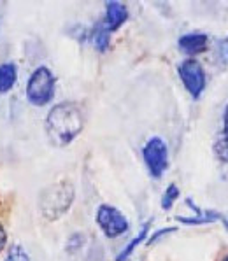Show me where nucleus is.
<instances>
[{"instance_id":"obj_1","label":"nucleus","mask_w":228,"mask_h":261,"mask_svg":"<svg viewBox=\"0 0 228 261\" xmlns=\"http://www.w3.org/2000/svg\"><path fill=\"white\" fill-rule=\"evenodd\" d=\"M85 128V116L78 103H57L46 116L47 137L57 147H65L78 137Z\"/></svg>"},{"instance_id":"obj_2","label":"nucleus","mask_w":228,"mask_h":261,"mask_svg":"<svg viewBox=\"0 0 228 261\" xmlns=\"http://www.w3.org/2000/svg\"><path fill=\"white\" fill-rule=\"evenodd\" d=\"M74 186L70 180H58V182L51 184L49 188L42 191L41 198H39V208L41 214L47 221H57L65 214L74 202Z\"/></svg>"},{"instance_id":"obj_3","label":"nucleus","mask_w":228,"mask_h":261,"mask_svg":"<svg viewBox=\"0 0 228 261\" xmlns=\"http://www.w3.org/2000/svg\"><path fill=\"white\" fill-rule=\"evenodd\" d=\"M55 84L57 79L53 72L47 67H37L27 83V100L35 107L47 106L55 96Z\"/></svg>"},{"instance_id":"obj_4","label":"nucleus","mask_w":228,"mask_h":261,"mask_svg":"<svg viewBox=\"0 0 228 261\" xmlns=\"http://www.w3.org/2000/svg\"><path fill=\"white\" fill-rule=\"evenodd\" d=\"M142 158L151 177L160 179L169 168V147L162 137H151L142 147Z\"/></svg>"},{"instance_id":"obj_5","label":"nucleus","mask_w":228,"mask_h":261,"mask_svg":"<svg viewBox=\"0 0 228 261\" xmlns=\"http://www.w3.org/2000/svg\"><path fill=\"white\" fill-rule=\"evenodd\" d=\"M97 224L107 239H118L129 231L130 224L126 216L113 205L102 203L97 211Z\"/></svg>"},{"instance_id":"obj_6","label":"nucleus","mask_w":228,"mask_h":261,"mask_svg":"<svg viewBox=\"0 0 228 261\" xmlns=\"http://www.w3.org/2000/svg\"><path fill=\"white\" fill-rule=\"evenodd\" d=\"M178 72L188 93L193 96L195 100L200 98V95L204 93V90H206V86H207L206 70H204L202 63L193 58H188L178 67Z\"/></svg>"},{"instance_id":"obj_7","label":"nucleus","mask_w":228,"mask_h":261,"mask_svg":"<svg viewBox=\"0 0 228 261\" xmlns=\"http://www.w3.org/2000/svg\"><path fill=\"white\" fill-rule=\"evenodd\" d=\"M126 19H129V9H126L125 4L118 2V0L106 2V18H104L102 25L109 34L118 30Z\"/></svg>"},{"instance_id":"obj_8","label":"nucleus","mask_w":228,"mask_h":261,"mask_svg":"<svg viewBox=\"0 0 228 261\" xmlns=\"http://www.w3.org/2000/svg\"><path fill=\"white\" fill-rule=\"evenodd\" d=\"M178 46L185 55H200L209 46V37L200 32H191V34H185L179 37Z\"/></svg>"},{"instance_id":"obj_9","label":"nucleus","mask_w":228,"mask_h":261,"mask_svg":"<svg viewBox=\"0 0 228 261\" xmlns=\"http://www.w3.org/2000/svg\"><path fill=\"white\" fill-rule=\"evenodd\" d=\"M186 203L193 208L195 216L193 218H183V216H178L179 223L183 224H209V223H216V221H223L225 219V216L221 214V212H216V211H204V208H200L197 203L193 202L191 198H186Z\"/></svg>"},{"instance_id":"obj_10","label":"nucleus","mask_w":228,"mask_h":261,"mask_svg":"<svg viewBox=\"0 0 228 261\" xmlns=\"http://www.w3.org/2000/svg\"><path fill=\"white\" fill-rule=\"evenodd\" d=\"M214 156L221 163H228V106L223 112V130L218 134L214 144H213Z\"/></svg>"},{"instance_id":"obj_11","label":"nucleus","mask_w":228,"mask_h":261,"mask_svg":"<svg viewBox=\"0 0 228 261\" xmlns=\"http://www.w3.org/2000/svg\"><path fill=\"white\" fill-rule=\"evenodd\" d=\"M18 79V69L13 62H7L0 65V93H7L14 86Z\"/></svg>"},{"instance_id":"obj_12","label":"nucleus","mask_w":228,"mask_h":261,"mask_svg":"<svg viewBox=\"0 0 228 261\" xmlns=\"http://www.w3.org/2000/svg\"><path fill=\"white\" fill-rule=\"evenodd\" d=\"M149 226H151V221H147V223L142 226V230L139 231V235L135 237V239H132L130 242L125 246V249H123V251L119 252L118 256H116V261H125V259H129V258H130L132 252H134L135 249H137V246H141L144 240H146L147 233H149Z\"/></svg>"},{"instance_id":"obj_13","label":"nucleus","mask_w":228,"mask_h":261,"mask_svg":"<svg viewBox=\"0 0 228 261\" xmlns=\"http://www.w3.org/2000/svg\"><path fill=\"white\" fill-rule=\"evenodd\" d=\"M91 42H93V46L97 47L100 53H106L107 47H109V42H111V34L104 28V25L100 23L93 28V32H91Z\"/></svg>"},{"instance_id":"obj_14","label":"nucleus","mask_w":228,"mask_h":261,"mask_svg":"<svg viewBox=\"0 0 228 261\" xmlns=\"http://www.w3.org/2000/svg\"><path fill=\"white\" fill-rule=\"evenodd\" d=\"M178 198H179V188L175 184H169L162 196V208L163 211H170V207L174 205V202Z\"/></svg>"},{"instance_id":"obj_15","label":"nucleus","mask_w":228,"mask_h":261,"mask_svg":"<svg viewBox=\"0 0 228 261\" xmlns=\"http://www.w3.org/2000/svg\"><path fill=\"white\" fill-rule=\"evenodd\" d=\"M2 261H30V258H29V254H27L25 249H23V246L14 244V246H11L7 249V254Z\"/></svg>"},{"instance_id":"obj_16","label":"nucleus","mask_w":228,"mask_h":261,"mask_svg":"<svg viewBox=\"0 0 228 261\" xmlns=\"http://www.w3.org/2000/svg\"><path fill=\"white\" fill-rule=\"evenodd\" d=\"M214 53H216V60H218L221 65H228V35L216 41Z\"/></svg>"},{"instance_id":"obj_17","label":"nucleus","mask_w":228,"mask_h":261,"mask_svg":"<svg viewBox=\"0 0 228 261\" xmlns=\"http://www.w3.org/2000/svg\"><path fill=\"white\" fill-rule=\"evenodd\" d=\"M178 230V228H174V226H169V228H162V230H158V231H155L153 235H151V239L147 240V246H151V244H155L158 239H162L163 235H167V233H174V231Z\"/></svg>"},{"instance_id":"obj_18","label":"nucleus","mask_w":228,"mask_h":261,"mask_svg":"<svg viewBox=\"0 0 228 261\" xmlns=\"http://www.w3.org/2000/svg\"><path fill=\"white\" fill-rule=\"evenodd\" d=\"M6 244H7V231H6V228H4L2 224H0V252L4 251Z\"/></svg>"},{"instance_id":"obj_19","label":"nucleus","mask_w":228,"mask_h":261,"mask_svg":"<svg viewBox=\"0 0 228 261\" xmlns=\"http://www.w3.org/2000/svg\"><path fill=\"white\" fill-rule=\"evenodd\" d=\"M223 261H228V254L225 256V258H223Z\"/></svg>"}]
</instances>
